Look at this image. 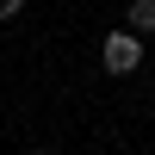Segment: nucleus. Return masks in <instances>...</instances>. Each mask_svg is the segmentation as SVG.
Segmentation results:
<instances>
[{"label": "nucleus", "instance_id": "f257e3e1", "mask_svg": "<svg viewBox=\"0 0 155 155\" xmlns=\"http://www.w3.org/2000/svg\"><path fill=\"white\" fill-rule=\"evenodd\" d=\"M99 62H106V74H137L143 68V31H112L106 44H99Z\"/></svg>", "mask_w": 155, "mask_h": 155}, {"label": "nucleus", "instance_id": "f03ea898", "mask_svg": "<svg viewBox=\"0 0 155 155\" xmlns=\"http://www.w3.org/2000/svg\"><path fill=\"white\" fill-rule=\"evenodd\" d=\"M124 25L143 31V37H155V0H130V6H124Z\"/></svg>", "mask_w": 155, "mask_h": 155}, {"label": "nucleus", "instance_id": "7ed1b4c3", "mask_svg": "<svg viewBox=\"0 0 155 155\" xmlns=\"http://www.w3.org/2000/svg\"><path fill=\"white\" fill-rule=\"evenodd\" d=\"M19 12H25V0H0V25H6V19H19Z\"/></svg>", "mask_w": 155, "mask_h": 155}]
</instances>
